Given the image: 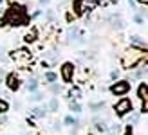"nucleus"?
<instances>
[{"label": "nucleus", "instance_id": "nucleus-18", "mask_svg": "<svg viewBox=\"0 0 148 135\" xmlns=\"http://www.w3.org/2000/svg\"><path fill=\"white\" fill-rule=\"evenodd\" d=\"M40 2H42V4H47V2H49V0H40Z\"/></svg>", "mask_w": 148, "mask_h": 135}, {"label": "nucleus", "instance_id": "nucleus-12", "mask_svg": "<svg viewBox=\"0 0 148 135\" xmlns=\"http://www.w3.org/2000/svg\"><path fill=\"white\" fill-rule=\"evenodd\" d=\"M45 110H47L45 106H38V108H34V114L36 115H45Z\"/></svg>", "mask_w": 148, "mask_h": 135}, {"label": "nucleus", "instance_id": "nucleus-6", "mask_svg": "<svg viewBox=\"0 0 148 135\" xmlns=\"http://www.w3.org/2000/svg\"><path fill=\"white\" fill-rule=\"evenodd\" d=\"M5 83H7V88L9 90H13V92H16V90L20 88V78L16 76V74H9L7 76V79H5Z\"/></svg>", "mask_w": 148, "mask_h": 135}, {"label": "nucleus", "instance_id": "nucleus-11", "mask_svg": "<svg viewBox=\"0 0 148 135\" xmlns=\"http://www.w3.org/2000/svg\"><path fill=\"white\" fill-rule=\"evenodd\" d=\"M45 78H47L49 83H54V81H56V74H54V72H47V74H45Z\"/></svg>", "mask_w": 148, "mask_h": 135}, {"label": "nucleus", "instance_id": "nucleus-5", "mask_svg": "<svg viewBox=\"0 0 148 135\" xmlns=\"http://www.w3.org/2000/svg\"><path fill=\"white\" fill-rule=\"evenodd\" d=\"M62 78H63V81L65 83H72V76H74V65L71 63V61H65L63 65H62Z\"/></svg>", "mask_w": 148, "mask_h": 135}, {"label": "nucleus", "instance_id": "nucleus-17", "mask_svg": "<svg viewBox=\"0 0 148 135\" xmlns=\"http://www.w3.org/2000/svg\"><path fill=\"white\" fill-rule=\"evenodd\" d=\"M51 90H53V92H60V87H58V85H53V88H51Z\"/></svg>", "mask_w": 148, "mask_h": 135}, {"label": "nucleus", "instance_id": "nucleus-16", "mask_svg": "<svg viewBox=\"0 0 148 135\" xmlns=\"http://www.w3.org/2000/svg\"><path fill=\"white\" fill-rule=\"evenodd\" d=\"M65 123H67V124H76V121H74L71 115H69V117H65Z\"/></svg>", "mask_w": 148, "mask_h": 135}, {"label": "nucleus", "instance_id": "nucleus-7", "mask_svg": "<svg viewBox=\"0 0 148 135\" xmlns=\"http://www.w3.org/2000/svg\"><path fill=\"white\" fill-rule=\"evenodd\" d=\"M148 94V87H146V83H141V85H139V90H137V95H139V99H141V101H146V95Z\"/></svg>", "mask_w": 148, "mask_h": 135}, {"label": "nucleus", "instance_id": "nucleus-2", "mask_svg": "<svg viewBox=\"0 0 148 135\" xmlns=\"http://www.w3.org/2000/svg\"><path fill=\"white\" fill-rule=\"evenodd\" d=\"M143 59H146V54H145L143 49H128L123 54V67L125 69H134Z\"/></svg>", "mask_w": 148, "mask_h": 135}, {"label": "nucleus", "instance_id": "nucleus-9", "mask_svg": "<svg viewBox=\"0 0 148 135\" xmlns=\"http://www.w3.org/2000/svg\"><path fill=\"white\" fill-rule=\"evenodd\" d=\"M24 40H25L27 43H31V42H34V40H36V31H31V33H27V34L24 36Z\"/></svg>", "mask_w": 148, "mask_h": 135}, {"label": "nucleus", "instance_id": "nucleus-15", "mask_svg": "<svg viewBox=\"0 0 148 135\" xmlns=\"http://www.w3.org/2000/svg\"><path fill=\"white\" fill-rule=\"evenodd\" d=\"M71 110L72 112H81V106H79L78 103H71Z\"/></svg>", "mask_w": 148, "mask_h": 135}, {"label": "nucleus", "instance_id": "nucleus-3", "mask_svg": "<svg viewBox=\"0 0 148 135\" xmlns=\"http://www.w3.org/2000/svg\"><path fill=\"white\" fill-rule=\"evenodd\" d=\"M114 112H116V115H117V117H125L127 114H130V112H132V101L127 99V97H123L121 101H117V103H116Z\"/></svg>", "mask_w": 148, "mask_h": 135}, {"label": "nucleus", "instance_id": "nucleus-10", "mask_svg": "<svg viewBox=\"0 0 148 135\" xmlns=\"http://www.w3.org/2000/svg\"><path fill=\"white\" fill-rule=\"evenodd\" d=\"M7 110H9V104H7V101L0 99V114H5Z\"/></svg>", "mask_w": 148, "mask_h": 135}, {"label": "nucleus", "instance_id": "nucleus-14", "mask_svg": "<svg viewBox=\"0 0 148 135\" xmlns=\"http://www.w3.org/2000/svg\"><path fill=\"white\" fill-rule=\"evenodd\" d=\"M49 108H51V112H56V110H58V101L53 99V101L49 103Z\"/></svg>", "mask_w": 148, "mask_h": 135}, {"label": "nucleus", "instance_id": "nucleus-13", "mask_svg": "<svg viewBox=\"0 0 148 135\" xmlns=\"http://www.w3.org/2000/svg\"><path fill=\"white\" fill-rule=\"evenodd\" d=\"M36 88V79H29L27 81V90H34Z\"/></svg>", "mask_w": 148, "mask_h": 135}, {"label": "nucleus", "instance_id": "nucleus-8", "mask_svg": "<svg viewBox=\"0 0 148 135\" xmlns=\"http://www.w3.org/2000/svg\"><path fill=\"white\" fill-rule=\"evenodd\" d=\"M87 4V0H76V2H74V13L78 14H83V5Z\"/></svg>", "mask_w": 148, "mask_h": 135}, {"label": "nucleus", "instance_id": "nucleus-4", "mask_svg": "<svg viewBox=\"0 0 148 135\" xmlns=\"http://www.w3.org/2000/svg\"><path fill=\"white\" fill-rule=\"evenodd\" d=\"M110 92L114 95H127L130 92V83L127 79H121V81H116V83L110 87Z\"/></svg>", "mask_w": 148, "mask_h": 135}, {"label": "nucleus", "instance_id": "nucleus-1", "mask_svg": "<svg viewBox=\"0 0 148 135\" xmlns=\"http://www.w3.org/2000/svg\"><path fill=\"white\" fill-rule=\"evenodd\" d=\"M4 22H7V24H11V25H27L29 16H27L25 7L20 5V4H13L9 9H7Z\"/></svg>", "mask_w": 148, "mask_h": 135}]
</instances>
